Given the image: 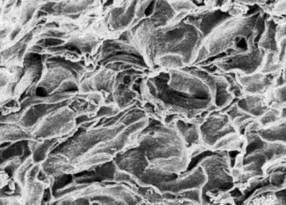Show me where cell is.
Wrapping results in <instances>:
<instances>
[{"label": "cell", "mask_w": 286, "mask_h": 205, "mask_svg": "<svg viewBox=\"0 0 286 205\" xmlns=\"http://www.w3.org/2000/svg\"><path fill=\"white\" fill-rule=\"evenodd\" d=\"M218 75L193 69H170L146 82L150 98L171 114L195 118L217 106Z\"/></svg>", "instance_id": "cell-1"}, {"label": "cell", "mask_w": 286, "mask_h": 205, "mask_svg": "<svg viewBox=\"0 0 286 205\" xmlns=\"http://www.w3.org/2000/svg\"><path fill=\"white\" fill-rule=\"evenodd\" d=\"M136 146L144 158L143 171L153 169L168 175L180 174L186 171L192 156V150L176 127H146L137 137Z\"/></svg>", "instance_id": "cell-2"}, {"label": "cell", "mask_w": 286, "mask_h": 205, "mask_svg": "<svg viewBox=\"0 0 286 205\" xmlns=\"http://www.w3.org/2000/svg\"><path fill=\"white\" fill-rule=\"evenodd\" d=\"M263 28L264 24L245 40V47L238 51H232L217 60L216 67L224 72L232 71L245 75L257 72L263 61L262 51L258 46V39Z\"/></svg>", "instance_id": "cell-3"}, {"label": "cell", "mask_w": 286, "mask_h": 205, "mask_svg": "<svg viewBox=\"0 0 286 205\" xmlns=\"http://www.w3.org/2000/svg\"><path fill=\"white\" fill-rule=\"evenodd\" d=\"M200 165L206 178V184L201 191L202 200L204 196L209 192H227L232 187V176L229 172V162L226 155L218 153L206 156L200 162Z\"/></svg>", "instance_id": "cell-4"}, {"label": "cell", "mask_w": 286, "mask_h": 205, "mask_svg": "<svg viewBox=\"0 0 286 205\" xmlns=\"http://www.w3.org/2000/svg\"><path fill=\"white\" fill-rule=\"evenodd\" d=\"M198 127L200 143L209 149H215L221 140L236 132V127L228 114L207 116Z\"/></svg>", "instance_id": "cell-5"}, {"label": "cell", "mask_w": 286, "mask_h": 205, "mask_svg": "<svg viewBox=\"0 0 286 205\" xmlns=\"http://www.w3.org/2000/svg\"><path fill=\"white\" fill-rule=\"evenodd\" d=\"M259 135L266 142H279L286 144V119H282L281 122L259 131Z\"/></svg>", "instance_id": "cell-6"}, {"label": "cell", "mask_w": 286, "mask_h": 205, "mask_svg": "<svg viewBox=\"0 0 286 205\" xmlns=\"http://www.w3.org/2000/svg\"><path fill=\"white\" fill-rule=\"evenodd\" d=\"M275 41H276L279 62L282 69L286 67V24L276 25L275 30Z\"/></svg>", "instance_id": "cell-7"}, {"label": "cell", "mask_w": 286, "mask_h": 205, "mask_svg": "<svg viewBox=\"0 0 286 205\" xmlns=\"http://www.w3.org/2000/svg\"><path fill=\"white\" fill-rule=\"evenodd\" d=\"M222 0H218L220 3ZM276 0H228V2H232V3H238L241 5L248 7H262L266 5L267 3H273Z\"/></svg>", "instance_id": "cell-8"}, {"label": "cell", "mask_w": 286, "mask_h": 205, "mask_svg": "<svg viewBox=\"0 0 286 205\" xmlns=\"http://www.w3.org/2000/svg\"><path fill=\"white\" fill-rule=\"evenodd\" d=\"M40 63H41V56L40 53H29L25 59V64L28 67H35V66H39Z\"/></svg>", "instance_id": "cell-9"}, {"label": "cell", "mask_w": 286, "mask_h": 205, "mask_svg": "<svg viewBox=\"0 0 286 205\" xmlns=\"http://www.w3.org/2000/svg\"><path fill=\"white\" fill-rule=\"evenodd\" d=\"M63 44V40H59L57 38H54V37H49L47 39L40 40L39 45L41 46H45V47H54V46H59Z\"/></svg>", "instance_id": "cell-10"}, {"label": "cell", "mask_w": 286, "mask_h": 205, "mask_svg": "<svg viewBox=\"0 0 286 205\" xmlns=\"http://www.w3.org/2000/svg\"><path fill=\"white\" fill-rule=\"evenodd\" d=\"M31 51H32V53H40L42 52V46H40V45H36V46L32 47Z\"/></svg>", "instance_id": "cell-11"}, {"label": "cell", "mask_w": 286, "mask_h": 205, "mask_svg": "<svg viewBox=\"0 0 286 205\" xmlns=\"http://www.w3.org/2000/svg\"><path fill=\"white\" fill-rule=\"evenodd\" d=\"M33 11H34V9H29V10H28L27 14H26V19L25 20L29 21V20L31 17L33 16Z\"/></svg>", "instance_id": "cell-12"}, {"label": "cell", "mask_w": 286, "mask_h": 205, "mask_svg": "<svg viewBox=\"0 0 286 205\" xmlns=\"http://www.w3.org/2000/svg\"><path fill=\"white\" fill-rule=\"evenodd\" d=\"M19 32H20V30H17L16 31H15V32H14V33H12V35H11V39H14L15 37L17 36V34L19 33Z\"/></svg>", "instance_id": "cell-13"}, {"label": "cell", "mask_w": 286, "mask_h": 205, "mask_svg": "<svg viewBox=\"0 0 286 205\" xmlns=\"http://www.w3.org/2000/svg\"><path fill=\"white\" fill-rule=\"evenodd\" d=\"M3 34H4V31H0V38L3 36Z\"/></svg>", "instance_id": "cell-14"}]
</instances>
